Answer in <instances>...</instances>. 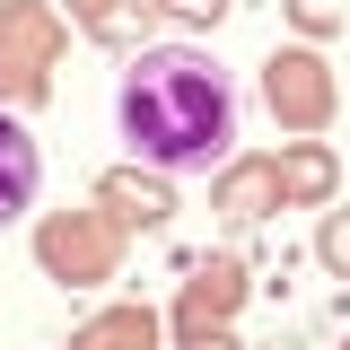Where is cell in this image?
<instances>
[{
	"label": "cell",
	"mask_w": 350,
	"mask_h": 350,
	"mask_svg": "<svg viewBox=\"0 0 350 350\" xmlns=\"http://www.w3.org/2000/svg\"><path fill=\"white\" fill-rule=\"evenodd\" d=\"M114 123H123V140L158 175H193V167L228 158V140H237V88L193 44H140L123 62V88H114Z\"/></svg>",
	"instance_id": "obj_1"
},
{
	"label": "cell",
	"mask_w": 350,
	"mask_h": 350,
	"mask_svg": "<svg viewBox=\"0 0 350 350\" xmlns=\"http://www.w3.org/2000/svg\"><path fill=\"white\" fill-rule=\"evenodd\" d=\"M262 105H271L289 131H324L333 123V70H324L306 44L298 53H271V62H262Z\"/></svg>",
	"instance_id": "obj_2"
},
{
	"label": "cell",
	"mask_w": 350,
	"mask_h": 350,
	"mask_svg": "<svg viewBox=\"0 0 350 350\" xmlns=\"http://www.w3.org/2000/svg\"><path fill=\"white\" fill-rule=\"evenodd\" d=\"M36 254L53 280H70V289H88V280H114V228L96 211H70V219H44Z\"/></svg>",
	"instance_id": "obj_3"
},
{
	"label": "cell",
	"mask_w": 350,
	"mask_h": 350,
	"mask_svg": "<svg viewBox=\"0 0 350 350\" xmlns=\"http://www.w3.org/2000/svg\"><path fill=\"white\" fill-rule=\"evenodd\" d=\"M62 27L44 9H0V96H44V62H53Z\"/></svg>",
	"instance_id": "obj_4"
},
{
	"label": "cell",
	"mask_w": 350,
	"mask_h": 350,
	"mask_svg": "<svg viewBox=\"0 0 350 350\" xmlns=\"http://www.w3.org/2000/svg\"><path fill=\"white\" fill-rule=\"evenodd\" d=\"M289 193H280V158H237V167H219V193H211V211H228L237 228L262 211H280Z\"/></svg>",
	"instance_id": "obj_5"
},
{
	"label": "cell",
	"mask_w": 350,
	"mask_h": 350,
	"mask_svg": "<svg viewBox=\"0 0 350 350\" xmlns=\"http://www.w3.org/2000/svg\"><path fill=\"white\" fill-rule=\"evenodd\" d=\"M237 298H245V262H237V254L202 262V271H193V289H184V306H175V324H184V342H193V333H211V324H219V315H228Z\"/></svg>",
	"instance_id": "obj_6"
},
{
	"label": "cell",
	"mask_w": 350,
	"mask_h": 350,
	"mask_svg": "<svg viewBox=\"0 0 350 350\" xmlns=\"http://www.w3.org/2000/svg\"><path fill=\"white\" fill-rule=\"evenodd\" d=\"M96 202L123 219V228H167V219H175V193L158 184V175H131V167L105 175V184H96Z\"/></svg>",
	"instance_id": "obj_7"
},
{
	"label": "cell",
	"mask_w": 350,
	"mask_h": 350,
	"mask_svg": "<svg viewBox=\"0 0 350 350\" xmlns=\"http://www.w3.org/2000/svg\"><path fill=\"white\" fill-rule=\"evenodd\" d=\"M36 175H44V158H36V140L18 131V114H0V228L36 202Z\"/></svg>",
	"instance_id": "obj_8"
},
{
	"label": "cell",
	"mask_w": 350,
	"mask_h": 350,
	"mask_svg": "<svg viewBox=\"0 0 350 350\" xmlns=\"http://www.w3.org/2000/svg\"><path fill=\"white\" fill-rule=\"evenodd\" d=\"M70 350H158V315L149 306H105L96 324H79Z\"/></svg>",
	"instance_id": "obj_9"
},
{
	"label": "cell",
	"mask_w": 350,
	"mask_h": 350,
	"mask_svg": "<svg viewBox=\"0 0 350 350\" xmlns=\"http://www.w3.org/2000/svg\"><path fill=\"white\" fill-rule=\"evenodd\" d=\"M280 193H289V202H324V193H333V149H324V140H298V149L280 158Z\"/></svg>",
	"instance_id": "obj_10"
},
{
	"label": "cell",
	"mask_w": 350,
	"mask_h": 350,
	"mask_svg": "<svg viewBox=\"0 0 350 350\" xmlns=\"http://www.w3.org/2000/svg\"><path fill=\"white\" fill-rule=\"evenodd\" d=\"M315 254H324V271H342V280H350V211H333L324 228H315Z\"/></svg>",
	"instance_id": "obj_11"
},
{
	"label": "cell",
	"mask_w": 350,
	"mask_h": 350,
	"mask_svg": "<svg viewBox=\"0 0 350 350\" xmlns=\"http://www.w3.org/2000/svg\"><path fill=\"white\" fill-rule=\"evenodd\" d=\"M289 18H298L306 36H333V27L350 18V0H289Z\"/></svg>",
	"instance_id": "obj_12"
},
{
	"label": "cell",
	"mask_w": 350,
	"mask_h": 350,
	"mask_svg": "<svg viewBox=\"0 0 350 350\" xmlns=\"http://www.w3.org/2000/svg\"><path fill=\"white\" fill-rule=\"evenodd\" d=\"M158 9H167V18H193V27H219V18H228V0H158Z\"/></svg>",
	"instance_id": "obj_13"
},
{
	"label": "cell",
	"mask_w": 350,
	"mask_h": 350,
	"mask_svg": "<svg viewBox=\"0 0 350 350\" xmlns=\"http://www.w3.org/2000/svg\"><path fill=\"white\" fill-rule=\"evenodd\" d=\"M70 9H79L88 27H96V36H105V27H114V0H70Z\"/></svg>",
	"instance_id": "obj_14"
},
{
	"label": "cell",
	"mask_w": 350,
	"mask_h": 350,
	"mask_svg": "<svg viewBox=\"0 0 350 350\" xmlns=\"http://www.w3.org/2000/svg\"><path fill=\"white\" fill-rule=\"evenodd\" d=\"M184 350H237V342H228V333H193Z\"/></svg>",
	"instance_id": "obj_15"
}]
</instances>
